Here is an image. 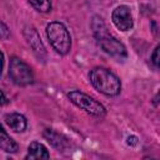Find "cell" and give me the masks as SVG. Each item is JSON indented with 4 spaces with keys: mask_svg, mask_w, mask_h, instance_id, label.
I'll return each mask as SVG.
<instances>
[{
    "mask_svg": "<svg viewBox=\"0 0 160 160\" xmlns=\"http://www.w3.org/2000/svg\"><path fill=\"white\" fill-rule=\"evenodd\" d=\"M128 144L136 145V144H138V139H136V136H129V138H128Z\"/></svg>",
    "mask_w": 160,
    "mask_h": 160,
    "instance_id": "obj_17",
    "label": "cell"
},
{
    "mask_svg": "<svg viewBox=\"0 0 160 160\" xmlns=\"http://www.w3.org/2000/svg\"><path fill=\"white\" fill-rule=\"evenodd\" d=\"M44 138H45L54 148H56L58 150H62V149L68 145V140H66L62 135H60L59 132H56V131H54V130H51V129H46V130L44 131Z\"/></svg>",
    "mask_w": 160,
    "mask_h": 160,
    "instance_id": "obj_11",
    "label": "cell"
},
{
    "mask_svg": "<svg viewBox=\"0 0 160 160\" xmlns=\"http://www.w3.org/2000/svg\"><path fill=\"white\" fill-rule=\"evenodd\" d=\"M0 149L6 151V152H18L19 146L15 142V140L12 138H10V135L6 132V130L2 128V125L0 124Z\"/></svg>",
    "mask_w": 160,
    "mask_h": 160,
    "instance_id": "obj_10",
    "label": "cell"
},
{
    "mask_svg": "<svg viewBox=\"0 0 160 160\" xmlns=\"http://www.w3.org/2000/svg\"><path fill=\"white\" fill-rule=\"evenodd\" d=\"M2 68H4V54L0 50V78H1V74H2Z\"/></svg>",
    "mask_w": 160,
    "mask_h": 160,
    "instance_id": "obj_16",
    "label": "cell"
},
{
    "mask_svg": "<svg viewBox=\"0 0 160 160\" xmlns=\"http://www.w3.org/2000/svg\"><path fill=\"white\" fill-rule=\"evenodd\" d=\"M10 36V30H9V28L6 26V24L5 22H2L1 20H0V39H8Z\"/></svg>",
    "mask_w": 160,
    "mask_h": 160,
    "instance_id": "obj_13",
    "label": "cell"
},
{
    "mask_svg": "<svg viewBox=\"0 0 160 160\" xmlns=\"http://www.w3.org/2000/svg\"><path fill=\"white\" fill-rule=\"evenodd\" d=\"M28 1L39 12H49L51 10V1L50 0H28Z\"/></svg>",
    "mask_w": 160,
    "mask_h": 160,
    "instance_id": "obj_12",
    "label": "cell"
},
{
    "mask_svg": "<svg viewBox=\"0 0 160 160\" xmlns=\"http://www.w3.org/2000/svg\"><path fill=\"white\" fill-rule=\"evenodd\" d=\"M46 36L56 52L66 55L71 49V38L66 26L60 21H52L46 26Z\"/></svg>",
    "mask_w": 160,
    "mask_h": 160,
    "instance_id": "obj_3",
    "label": "cell"
},
{
    "mask_svg": "<svg viewBox=\"0 0 160 160\" xmlns=\"http://www.w3.org/2000/svg\"><path fill=\"white\" fill-rule=\"evenodd\" d=\"M8 98H6V95L4 94V91L2 90H0V106H2V105H5V104H8Z\"/></svg>",
    "mask_w": 160,
    "mask_h": 160,
    "instance_id": "obj_15",
    "label": "cell"
},
{
    "mask_svg": "<svg viewBox=\"0 0 160 160\" xmlns=\"http://www.w3.org/2000/svg\"><path fill=\"white\" fill-rule=\"evenodd\" d=\"M111 20L114 25L121 31H128L134 26V20H132L130 8L126 5L118 6L111 14Z\"/></svg>",
    "mask_w": 160,
    "mask_h": 160,
    "instance_id": "obj_6",
    "label": "cell"
},
{
    "mask_svg": "<svg viewBox=\"0 0 160 160\" xmlns=\"http://www.w3.org/2000/svg\"><path fill=\"white\" fill-rule=\"evenodd\" d=\"M92 31H94V36L99 44V46L109 55L121 60L125 59L128 56V51L125 45L119 41L116 38H114L111 34L108 32V29L102 21L101 18L95 16L92 20Z\"/></svg>",
    "mask_w": 160,
    "mask_h": 160,
    "instance_id": "obj_1",
    "label": "cell"
},
{
    "mask_svg": "<svg viewBox=\"0 0 160 160\" xmlns=\"http://www.w3.org/2000/svg\"><path fill=\"white\" fill-rule=\"evenodd\" d=\"M68 98L75 106H78L79 109L86 111L90 115H94V116H98V118H102L106 114L105 108L99 101H96L94 98L89 96L88 94H85L82 91L71 90V91L68 92Z\"/></svg>",
    "mask_w": 160,
    "mask_h": 160,
    "instance_id": "obj_4",
    "label": "cell"
},
{
    "mask_svg": "<svg viewBox=\"0 0 160 160\" xmlns=\"http://www.w3.org/2000/svg\"><path fill=\"white\" fill-rule=\"evenodd\" d=\"M24 36L26 39V42L31 48L32 52L36 55V58L39 60L44 61L46 58V50H45V46H44L40 36H39L36 29L32 26H25L24 28Z\"/></svg>",
    "mask_w": 160,
    "mask_h": 160,
    "instance_id": "obj_7",
    "label": "cell"
},
{
    "mask_svg": "<svg viewBox=\"0 0 160 160\" xmlns=\"http://www.w3.org/2000/svg\"><path fill=\"white\" fill-rule=\"evenodd\" d=\"M50 154L48 151V149L38 141H34L29 145L28 148V154L25 156V159H49Z\"/></svg>",
    "mask_w": 160,
    "mask_h": 160,
    "instance_id": "obj_9",
    "label": "cell"
},
{
    "mask_svg": "<svg viewBox=\"0 0 160 160\" xmlns=\"http://www.w3.org/2000/svg\"><path fill=\"white\" fill-rule=\"evenodd\" d=\"M89 78L92 86L106 96H116L121 91V82L119 78L106 68H92L89 72Z\"/></svg>",
    "mask_w": 160,
    "mask_h": 160,
    "instance_id": "obj_2",
    "label": "cell"
},
{
    "mask_svg": "<svg viewBox=\"0 0 160 160\" xmlns=\"http://www.w3.org/2000/svg\"><path fill=\"white\" fill-rule=\"evenodd\" d=\"M6 125L15 132H21L26 129V119L24 115L18 112H10L5 115Z\"/></svg>",
    "mask_w": 160,
    "mask_h": 160,
    "instance_id": "obj_8",
    "label": "cell"
},
{
    "mask_svg": "<svg viewBox=\"0 0 160 160\" xmlns=\"http://www.w3.org/2000/svg\"><path fill=\"white\" fill-rule=\"evenodd\" d=\"M9 76L14 84L26 86L34 82V74L30 66L18 56H11L9 64Z\"/></svg>",
    "mask_w": 160,
    "mask_h": 160,
    "instance_id": "obj_5",
    "label": "cell"
},
{
    "mask_svg": "<svg viewBox=\"0 0 160 160\" xmlns=\"http://www.w3.org/2000/svg\"><path fill=\"white\" fill-rule=\"evenodd\" d=\"M159 46H156L155 49H154V52L151 54V61H152V64L158 68L159 66Z\"/></svg>",
    "mask_w": 160,
    "mask_h": 160,
    "instance_id": "obj_14",
    "label": "cell"
}]
</instances>
